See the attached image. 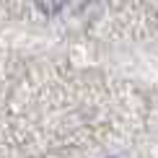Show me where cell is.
Here are the masks:
<instances>
[{
	"label": "cell",
	"mask_w": 158,
	"mask_h": 158,
	"mask_svg": "<svg viewBox=\"0 0 158 158\" xmlns=\"http://www.w3.org/2000/svg\"><path fill=\"white\" fill-rule=\"evenodd\" d=\"M65 3H68V0H36V8L47 18H52V16H57V13L65 8Z\"/></svg>",
	"instance_id": "obj_1"
}]
</instances>
